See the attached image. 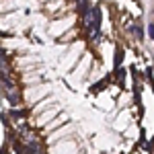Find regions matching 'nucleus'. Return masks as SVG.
I'll return each instance as SVG.
<instances>
[{"mask_svg":"<svg viewBox=\"0 0 154 154\" xmlns=\"http://www.w3.org/2000/svg\"><path fill=\"white\" fill-rule=\"evenodd\" d=\"M51 105H56L54 97H45V99H41L39 103H35V105H33V115H37V113H41V111H45V109H49Z\"/></svg>","mask_w":154,"mask_h":154,"instance_id":"9b49d317","label":"nucleus"},{"mask_svg":"<svg viewBox=\"0 0 154 154\" xmlns=\"http://www.w3.org/2000/svg\"><path fill=\"white\" fill-rule=\"evenodd\" d=\"M76 152H80V148H78V142L72 138H64V140L49 146V154H76Z\"/></svg>","mask_w":154,"mask_h":154,"instance_id":"f03ea898","label":"nucleus"},{"mask_svg":"<svg viewBox=\"0 0 154 154\" xmlns=\"http://www.w3.org/2000/svg\"><path fill=\"white\" fill-rule=\"evenodd\" d=\"M17 68L23 72H31V70H35L37 68V58L35 56H23V58H19L17 60Z\"/></svg>","mask_w":154,"mask_h":154,"instance_id":"0eeeda50","label":"nucleus"},{"mask_svg":"<svg viewBox=\"0 0 154 154\" xmlns=\"http://www.w3.org/2000/svg\"><path fill=\"white\" fill-rule=\"evenodd\" d=\"M76 154H82V152H76Z\"/></svg>","mask_w":154,"mask_h":154,"instance_id":"ddd939ff","label":"nucleus"},{"mask_svg":"<svg viewBox=\"0 0 154 154\" xmlns=\"http://www.w3.org/2000/svg\"><path fill=\"white\" fill-rule=\"evenodd\" d=\"M74 23V19H62V21H56V23L49 25V31H51V35H62V33H66V29Z\"/></svg>","mask_w":154,"mask_h":154,"instance_id":"1a4fd4ad","label":"nucleus"},{"mask_svg":"<svg viewBox=\"0 0 154 154\" xmlns=\"http://www.w3.org/2000/svg\"><path fill=\"white\" fill-rule=\"evenodd\" d=\"M91 64H93V58H91L88 54H86V56H80V62L70 70L72 80H82V78H86V74L91 70Z\"/></svg>","mask_w":154,"mask_h":154,"instance_id":"20e7f679","label":"nucleus"},{"mask_svg":"<svg viewBox=\"0 0 154 154\" xmlns=\"http://www.w3.org/2000/svg\"><path fill=\"white\" fill-rule=\"evenodd\" d=\"M60 109H62V107H60L58 103H56V105H51V107H49V109H45V111H41V113L33 115V125H35V128H43L45 123H49L51 119L58 115V113H60Z\"/></svg>","mask_w":154,"mask_h":154,"instance_id":"39448f33","label":"nucleus"},{"mask_svg":"<svg viewBox=\"0 0 154 154\" xmlns=\"http://www.w3.org/2000/svg\"><path fill=\"white\" fill-rule=\"evenodd\" d=\"M49 93H51V84H45V82H39V84H33V86H27L25 88V103H29V105H35V103H39L41 99H45V97H49Z\"/></svg>","mask_w":154,"mask_h":154,"instance_id":"f257e3e1","label":"nucleus"},{"mask_svg":"<svg viewBox=\"0 0 154 154\" xmlns=\"http://www.w3.org/2000/svg\"><path fill=\"white\" fill-rule=\"evenodd\" d=\"M66 119H68V113H62V111H60L58 115H56V117L51 119V121H49V123H45V125H43V134H49V131H54L56 130V128H60V125H62V123H66Z\"/></svg>","mask_w":154,"mask_h":154,"instance_id":"9d476101","label":"nucleus"},{"mask_svg":"<svg viewBox=\"0 0 154 154\" xmlns=\"http://www.w3.org/2000/svg\"><path fill=\"white\" fill-rule=\"evenodd\" d=\"M8 8H12L11 2H0V11H8Z\"/></svg>","mask_w":154,"mask_h":154,"instance_id":"f8f14e48","label":"nucleus"},{"mask_svg":"<svg viewBox=\"0 0 154 154\" xmlns=\"http://www.w3.org/2000/svg\"><path fill=\"white\" fill-rule=\"evenodd\" d=\"M74 130H76V128H74L72 123H62L60 128H56L54 131H49V134H48V144L51 146V144H56V142H60V140H64V138H70Z\"/></svg>","mask_w":154,"mask_h":154,"instance_id":"423d86ee","label":"nucleus"},{"mask_svg":"<svg viewBox=\"0 0 154 154\" xmlns=\"http://www.w3.org/2000/svg\"><path fill=\"white\" fill-rule=\"evenodd\" d=\"M80 56H82V41H78L76 45H72L70 51L66 54V58L62 60V72H70L76 66V62H78Z\"/></svg>","mask_w":154,"mask_h":154,"instance_id":"7ed1b4c3","label":"nucleus"},{"mask_svg":"<svg viewBox=\"0 0 154 154\" xmlns=\"http://www.w3.org/2000/svg\"><path fill=\"white\" fill-rule=\"evenodd\" d=\"M130 123H131V115H130V111H128V109H123V111L119 113L117 117H115V121H113V128H115L117 131H123L125 128H128V125H130Z\"/></svg>","mask_w":154,"mask_h":154,"instance_id":"6e6552de","label":"nucleus"}]
</instances>
